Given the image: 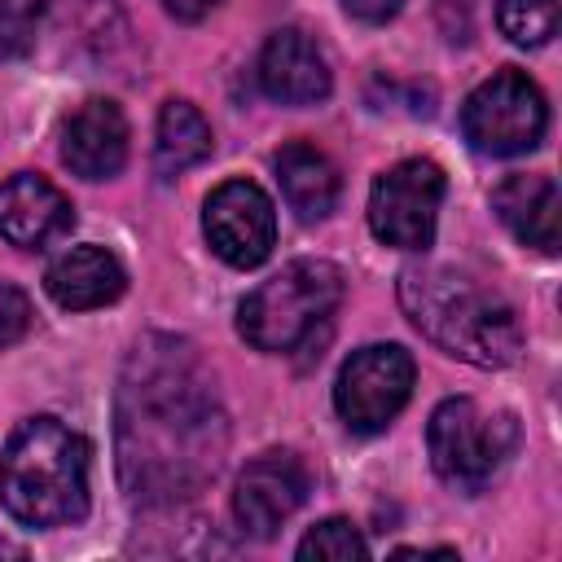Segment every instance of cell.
<instances>
[{
  "label": "cell",
  "mask_w": 562,
  "mask_h": 562,
  "mask_svg": "<svg viewBox=\"0 0 562 562\" xmlns=\"http://www.w3.org/2000/svg\"><path fill=\"white\" fill-rule=\"evenodd\" d=\"M496 26L518 48H540L558 31V0H496Z\"/></svg>",
  "instance_id": "obj_18"
},
{
  "label": "cell",
  "mask_w": 562,
  "mask_h": 562,
  "mask_svg": "<svg viewBox=\"0 0 562 562\" xmlns=\"http://www.w3.org/2000/svg\"><path fill=\"white\" fill-rule=\"evenodd\" d=\"M413 378H417L413 356L400 342H369L342 360L334 382V408L351 430L373 435L391 426L395 413L408 404Z\"/></svg>",
  "instance_id": "obj_8"
},
{
  "label": "cell",
  "mask_w": 562,
  "mask_h": 562,
  "mask_svg": "<svg viewBox=\"0 0 562 562\" xmlns=\"http://www.w3.org/2000/svg\"><path fill=\"white\" fill-rule=\"evenodd\" d=\"M400 303L408 321L439 342L448 356L479 364V369H501L518 360L522 329L514 307L479 285L465 272L452 268H404L400 272Z\"/></svg>",
  "instance_id": "obj_2"
},
{
  "label": "cell",
  "mask_w": 562,
  "mask_h": 562,
  "mask_svg": "<svg viewBox=\"0 0 562 562\" xmlns=\"http://www.w3.org/2000/svg\"><path fill=\"white\" fill-rule=\"evenodd\" d=\"M342 303V272L329 259H294L237 307V329L259 351H294Z\"/></svg>",
  "instance_id": "obj_4"
},
{
  "label": "cell",
  "mask_w": 562,
  "mask_h": 562,
  "mask_svg": "<svg viewBox=\"0 0 562 562\" xmlns=\"http://www.w3.org/2000/svg\"><path fill=\"white\" fill-rule=\"evenodd\" d=\"M329 61L312 35L285 26L272 31L259 53V88L281 105H316L329 97Z\"/></svg>",
  "instance_id": "obj_11"
},
{
  "label": "cell",
  "mask_w": 562,
  "mask_h": 562,
  "mask_svg": "<svg viewBox=\"0 0 562 562\" xmlns=\"http://www.w3.org/2000/svg\"><path fill=\"white\" fill-rule=\"evenodd\" d=\"M140 351L119 395V452L123 479L136 496H189L220 470L224 417L202 378L189 373L184 347Z\"/></svg>",
  "instance_id": "obj_1"
},
{
  "label": "cell",
  "mask_w": 562,
  "mask_h": 562,
  "mask_svg": "<svg viewBox=\"0 0 562 562\" xmlns=\"http://www.w3.org/2000/svg\"><path fill=\"white\" fill-rule=\"evenodd\" d=\"M61 158L83 180L119 176L127 162V119H123L119 101H110V97L83 101L61 132Z\"/></svg>",
  "instance_id": "obj_13"
},
{
  "label": "cell",
  "mask_w": 562,
  "mask_h": 562,
  "mask_svg": "<svg viewBox=\"0 0 562 562\" xmlns=\"http://www.w3.org/2000/svg\"><path fill=\"white\" fill-rule=\"evenodd\" d=\"M167 4V13H176L180 22H198V18H206L220 0H162Z\"/></svg>",
  "instance_id": "obj_23"
},
{
  "label": "cell",
  "mask_w": 562,
  "mask_h": 562,
  "mask_svg": "<svg viewBox=\"0 0 562 562\" xmlns=\"http://www.w3.org/2000/svg\"><path fill=\"white\" fill-rule=\"evenodd\" d=\"M75 211L66 202V193L57 184H48L44 176L18 171L0 184V237L22 246V250H40L48 241H57L61 233H70Z\"/></svg>",
  "instance_id": "obj_12"
},
{
  "label": "cell",
  "mask_w": 562,
  "mask_h": 562,
  "mask_svg": "<svg viewBox=\"0 0 562 562\" xmlns=\"http://www.w3.org/2000/svg\"><path fill=\"white\" fill-rule=\"evenodd\" d=\"M211 154V123L189 101H167L154 132V167L158 176H180Z\"/></svg>",
  "instance_id": "obj_17"
},
{
  "label": "cell",
  "mask_w": 562,
  "mask_h": 562,
  "mask_svg": "<svg viewBox=\"0 0 562 562\" xmlns=\"http://www.w3.org/2000/svg\"><path fill=\"white\" fill-rule=\"evenodd\" d=\"M426 448L435 474L457 492H483L518 448L514 413H487L465 395L443 400L430 413Z\"/></svg>",
  "instance_id": "obj_5"
},
{
  "label": "cell",
  "mask_w": 562,
  "mask_h": 562,
  "mask_svg": "<svg viewBox=\"0 0 562 562\" xmlns=\"http://www.w3.org/2000/svg\"><path fill=\"white\" fill-rule=\"evenodd\" d=\"M0 505L22 527L79 522L88 509V439L57 417L22 422L0 452Z\"/></svg>",
  "instance_id": "obj_3"
},
{
  "label": "cell",
  "mask_w": 562,
  "mask_h": 562,
  "mask_svg": "<svg viewBox=\"0 0 562 562\" xmlns=\"http://www.w3.org/2000/svg\"><path fill=\"white\" fill-rule=\"evenodd\" d=\"M40 0H0V57H18L35 44Z\"/></svg>",
  "instance_id": "obj_20"
},
{
  "label": "cell",
  "mask_w": 562,
  "mask_h": 562,
  "mask_svg": "<svg viewBox=\"0 0 562 562\" xmlns=\"http://www.w3.org/2000/svg\"><path fill=\"white\" fill-rule=\"evenodd\" d=\"M127 277L123 263L105 250V246H70L66 255H57L44 272V290L53 294L57 307L66 312H88V307H105L123 294Z\"/></svg>",
  "instance_id": "obj_14"
},
{
  "label": "cell",
  "mask_w": 562,
  "mask_h": 562,
  "mask_svg": "<svg viewBox=\"0 0 562 562\" xmlns=\"http://www.w3.org/2000/svg\"><path fill=\"white\" fill-rule=\"evenodd\" d=\"M342 9L364 26H382L404 9V0H342Z\"/></svg>",
  "instance_id": "obj_22"
},
{
  "label": "cell",
  "mask_w": 562,
  "mask_h": 562,
  "mask_svg": "<svg viewBox=\"0 0 562 562\" xmlns=\"http://www.w3.org/2000/svg\"><path fill=\"white\" fill-rule=\"evenodd\" d=\"M443 171L430 158H404L373 180L369 228L395 250H426L435 241V220L443 202Z\"/></svg>",
  "instance_id": "obj_7"
},
{
  "label": "cell",
  "mask_w": 562,
  "mask_h": 562,
  "mask_svg": "<svg viewBox=\"0 0 562 562\" xmlns=\"http://www.w3.org/2000/svg\"><path fill=\"white\" fill-rule=\"evenodd\" d=\"M31 325V303L18 285H0V351L13 347Z\"/></svg>",
  "instance_id": "obj_21"
},
{
  "label": "cell",
  "mask_w": 562,
  "mask_h": 562,
  "mask_svg": "<svg viewBox=\"0 0 562 562\" xmlns=\"http://www.w3.org/2000/svg\"><path fill=\"white\" fill-rule=\"evenodd\" d=\"M202 228H206L211 250L224 263L255 268L272 255L277 211H272V198L255 180H224L202 206Z\"/></svg>",
  "instance_id": "obj_9"
},
{
  "label": "cell",
  "mask_w": 562,
  "mask_h": 562,
  "mask_svg": "<svg viewBox=\"0 0 562 562\" xmlns=\"http://www.w3.org/2000/svg\"><path fill=\"white\" fill-rule=\"evenodd\" d=\"M303 562H312V558H321V562H360L364 553H369V544H364V536L356 531V522H347V518H325V522H316L303 540H299V549H294Z\"/></svg>",
  "instance_id": "obj_19"
},
{
  "label": "cell",
  "mask_w": 562,
  "mask_h": 562,
  "mask_svg": "<svg viewBox=\"0 0 562 562\" xmlns=\"http://www.w3.org/2000/svg\"><path fill=\"white\" fill-rule=\"evenodd\" d=\"M544 127H549L544 92L536 88V79H527L514 66L483 79L461 105L465 140L479 154H492V158H514V154L536 149Z\"/></svg>",
  "instance_id": "obj_6"
},
{
  "label": "cell",
  "mask_w": 562,
  "mask_h": 562,
  "mask_svg": "<svg viewBox=\"0 0 562 562\" xmlns=\"http://www.w3.org/2000/svg\"><path fill=\"white\" fill-rule=\"evenodd\" d=\"M277 180L299 220H325L338 202V167L307 140H290L277 149Z\"/></svg>",
  "instance_id": "obj_16"
},
{
  "label": "cell",
  "mask_w": 562,
  "mask_h": 562,
  "mask_svg": "<svg viewBox=\"0 0 562 562\" xmlns=\"http://www.w3.org/2000/svg\"><path fill=\"white\" fill-rule=\"evenodd\" d=\"M307 465L294 452H263L255 457L233 487V518L246 536L268 540L303 501H307Z\"/></svg>",
  "instance_id": "obj_10"
},
{
  "label": "cell",
  "mask_w": 562,
  "mask_h": 562,
  "mask_svg": "<svg viewBox=\"0 0 562 562\" xmlns=\"http://www.w3.org/2000/svg\"><path fill=\"white\" fill-rule=\"evenodd\" d=\"M492 206L501 215V224L522 241V246H536L544 255L558 250V184L553 176H540V171H514L496 184L492 193Z\"/></svg>",
  "instance_id": "obj_15"
}]
</instances>
